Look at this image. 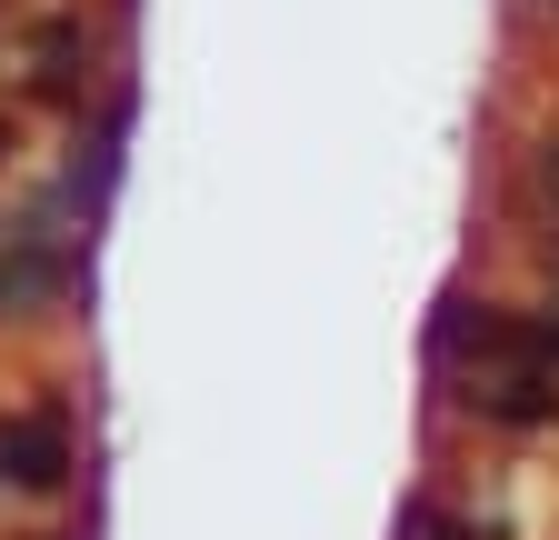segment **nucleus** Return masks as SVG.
Segmentation results:
<instances>
[{
    "instance_id": "obj_5",
    "label": "nucleus",
    "mask_w": 559,
    "mask_h": 540,
    "mask_svg": "<svg viewBox=\"0 0 559 540\" xmlns=\"http://www.w3.org/2000/svg\"><path fill=\"white\" fill-rule=\"evenodd\" d=\"M530 190L559 211V141H539V151H530Z\"/></svg>"
},
{
    "instance_id": "obj_1",
    "label": "nucleus",
    "mask_w": 559,
    "mask_h": 540,
    "mask_svg": "<svg viewBox=\"0 0 559 540\" xmlns=\"http://www.w3.org/2000/svg\"><path fill=\"white\" fill-rule=\"evenodd\" d=\"M430 371H440V390L460 400V411L489 421V431H539V421H559V371L539 351V320L479 301V291H450L440 301V320H430Z\"/></svg>"
},
{
    "instance_id": "obj_6",
    "label": "nucleus",
    "mask_w": 559,
    "mask_h": 540,
    "mask_svg": "<svg viewBox=\"0 0 559 540\" xmlns=\"http://www.w3.org/2000/svg\"><path fill=\"white\" fill-rule=\"evenodd\" d=\"M0 161H11V120H0Z\"/></svg>"
},
{
    "instance_id": "obj_4",
    "label": "nucleus",
    "mask_w": 559,
    "mask_h": 540,
    "mask_svg": "<svg viewBox=\"0 0 559 540\" xmlns=\"http://www.w3.org/2000/svg\"><path fill=\"white\" fill-rule=\"evenodd\" d=\"M400 540H489V530H479V520H460V510H440V501H419Z\"/></svg>"
},
{
    "instance_id": "obj_2",
    "label": "nucleus",
    "mask_w": 559,
    "mask_h": 540,
    "mask_svg": "<svg viewBox=\"0 0 559 540\" xmlns=\"http://www.w3.org/2000/svg\"><path fill=\"white\" fill-rule=\"evenodd\" d=\"M70 421L60 411H11L0 421V491H21V501H50L70 481Z\"/></svg>"
},
{
    "instance_id": "obj_3",
    "label": "nucleus",
    "mask_w": 559,
    "mask_h": 540,
    "mask_svg": "<svg viewBox=\"0 0 559 540\" xmlns=\"http://www.w3.org/2000/svg\"><path fill=\"white\" fill-rule=\"evenodd\" d=\"M31 91H40V101H81V91H91V40L50 31V40H40V71H31Z\"/></svg>"
}]
</instances>
